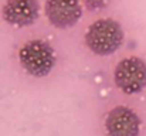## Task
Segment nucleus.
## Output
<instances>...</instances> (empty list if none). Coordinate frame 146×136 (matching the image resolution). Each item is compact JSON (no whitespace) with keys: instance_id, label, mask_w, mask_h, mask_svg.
Masks as SVG:
<instances>
[{"instance_id":"1","label":"nucleus","mask_w":146,"mask_h":136,"mask_svg":"<svg viewBox=\"0 0 146 136\" xmlns=\"http://www.w3.org/2000/svg\"><path fill=\"white\" fill-rule=\"evenodd\" d=\"M123 43V30L113 19H99L85 33V44L97 55H111Z\"/></svg>"},{"instance_id":"2","label":"nucleus","mask_w":146,"mask_h":136,"mask_svg":"<svg viewBox=\"0 0 146 136\" xmlns=\"http://www.w3.org/2000/svg\"><path fill=\"white\" fill-rule=\"evenodd\" d=\"M20 65L33 77H46L55 65L54 48L44 40H30L19 51Z\"/></svg>"},{"instance_id":"3","label":"nucleus","mask_w":146,"mask_h":136,"mask_svg":"<svg viewBox=\"0 0 146 136\" xmlns=\"http://www.w3.org/2000/svg\"><path fill=\"white\" fill-rule=\"evenodd\" d=\"M113 81L126 95L142 92L146 88V62L139 57L121 60L113 70Z\"/></svg>"},{"instance_id":"4","label":"nucleus","mask_w":146,"mask_h":136,"mask_svg":"<svg viewBox=\"0 0 146 136\" xmlns=\"http://www.w3.org/2000/svg\"><path fill=\"white\" fill-rule=\"evenodd\" d=\"M44 11L48 21L57 29L74 27L82 17L80 0H46Z\"/></svg>"},{"instance_id":"5","label":"nucleus","mask_w":146,"mask_h":136,"mask_svg":"<svg viewBox=\"0 0 146 136\" xmlns=\"http://www.w3.org/2000/svg\"><path fill=\"white\" fill-rule=\"evenodd\" d=\"M105 131L108 136H139L141 118L128 106H115L106 115Z\"/></svg>"},{"instance_id":"6","label":"nucleus","mask_w":146,"mask_h":136,"mask_svg":"<svg viewBox=\"0 0 146 136\" xmlns=\"http://www.w3.org/2000/svg\"><path fill=\"white\" fill-rule=\"evenodd\" d=\"M38 14V0H6L1 7L3 20L16 27H27L34 24Z\"/></svg>"},{"instance_id":"7","label":"nucleus","mask_w":146,"mask_h":136,"mask_svg":"<svg viewBox=\"0 0 146 136\" xmlns=\"http://www.w3.org/2000/svg\"><path fill=\"white\" fill-rule=\"evenodd\" d=\"M82 1L87 6V9H90V10H99V9L106 7L111 0H82Z\"/></svg>"}]
</instances>
